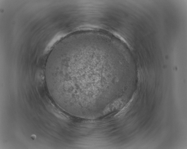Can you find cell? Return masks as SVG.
Segmentation results:
<instances>
[{
	"label": "cell",
	"instance_id": "1",
	"mask_svg": "<svg viewBox=\"0 0 187 149\" xmlns=\"http://www.w3.org/2000/svg\"><path fill=\"white\" fill-rule=\"evenodd\" d=\"M95 53L86 61L85 49L70 46L56 51L49 58L45 75L52 96L59 106L73 111L101 98L104 91L103 69L90 61Z\"/></svg>",
	"mask_w": 187,
	"mask_h": 149
},
{
	"label": "cell",
	"instance_id": "2",
	"mask_svg": "<svg viewBox=\"0 0 187 149\" xmlns=\"http://www.w3.org/2000/svg\"><path fill=\"white\" fill-rule=\"evenodd\" d=\"M36 136L34 135H32L31 136V138L33 140H34L36 138Z\"/></svg>",
	"mask_w": 187,
	"mask_h": 149
}]
</instances>
